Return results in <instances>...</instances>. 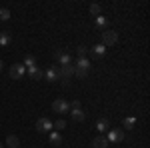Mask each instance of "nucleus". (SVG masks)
<instances>
[{
	"label": "nucleus",
	"instance_id": "nucleus-1",
	"mask_svg": "<svg viewBox=\"0 0 150 148\" xmlns=\"http://www.w3.org/2000/svg\"><path fill=\"white\" fill-rule=\"evenodd\" d=\"M54 58L58 60V64H60V66H72V64H74L72 54L64 52V50H56V52H54Z\"/></svg>",
	"mask_w": 150,
	"mask_h": 148
},
{
	"label": "nucleus",
	"instance_id": "nucleus-2",
	"mask_svg": "<svg viewBox=\"0 0 150 148\" xmlns=\"http://www.w3.org/2000/svg\"><path fill=\"white\" fill-rule=\"evenodd\" d=\"M116 42H118V34H116L114 30H102V42L100 44H104V46H114Z\"/></svg>",
	"mask_w": 150,
	"mask_h": 148
},
{
	"label": "nucleus",
	"instance_id": "nucleus-3",
	"mask_svg": "<svg viewBox=\"0 0 150 148\" xmlns=\"http://www.w3.org/2000/svg\"><path fill=\"white\" fill-rule=\"evenodd\" d=\"M24 74H26L24 64H12V66H10V78L12 80H20Z\"/></svg>",
	"mask_w": 150,
	"mask_h": 148
},
{
	"label": "nucleus",
	"instance_id": "nucleus-4",
	"mask_svg": "<svg viewBox=\"0 0 150 148\" xmlns=\"http://www.w3.org/2000/svg\"><path fill=\"white\" fill-rule=\"evenodd\" d=\"M52 110L58 112V114H64V112H68V110H70V104L66 102V100H62V98H58V100L52 102Z\"/></svg>",
	"mask_w": 150,
	"mask_h": 148
},
{
	"label": "nucleus",
	"instance_id": "nucleus-5",
	"mask_svg": "<svg viewBox=\"0 0 150 148\" xmlns=\"http://www.w3.org/2000/svg\"><path fill=\"white\" fill-rule=\"evenodd\" d=\"M36 130L38 132H48V130H52V120H48V118H38L36 120Z\"/></svg>",
	"mask_w": 150,
	"mask_h": 148
},
{
	"label": "nucleus",
	"instance_id": "nucleus-6",
	"mask_svg": "<svg viewBox=\"0 0 150 148\" xmlns=\"http://www.w3.org/2000/svg\"><path fill=\"white\" fill-rule=\"evenodd\" d=\"M122 138H124V132L116 128V130H110V132H108V138H106V140H108V144H110V142L114 144V142H120Z\"/></svg>",
	"mask_w": 150,
	"mask_h": 148
},
{
	"label": "nucleus",
	"instance_id": "nucleus-7",
	"mask_svg": "<svg viewBox=\"0 0 150 148\" xmlns=\"http://www.w3.org/2000/svg\"><path fill=\"white\" fill-rule=\"evenodd\" d=\"M44 78H46L48 82H56V80L60 78V74H58V68H56V66H50V68L46 70V74H44Z\"/></svg>",
	"mask_w": 150,
	"mask_h": 148
},
{
	"label": "nucleus",
	"instance_id": "nucleus-8",
	"mask_svg": "<svg viewBox=\"0 0 150 148\" xmlns=\"http://www.w3.org/2000/svg\"><path fill=\"white\" fill-rule=\"evenodd\" d=\"M58 74H60L62 80H68L70 76H74V66H62V68L58 70Z\"/></svg>",
	"mask_w": 150,
	"mask_h": 148
},
{
	"label": "nucleus",
	"instance_id": "nucleus-9",
	"mask_svg": "<svg viewBox=\"0 0 150 148\" xmlns=\"http://www.w3.org/2000/svg\"><path fill=\"white\" fill-rule=\"evenodd\" d=\"M4 144H6L8 148H20V140H18V136H14V134H8Z\"/></svg>",
	"mask_w": 150,
	"mask_h": 148
},
{
	"label": "nucleus",
	"instance_id": "nucleus-10",
	"mask_svg": "<svg viewBox=\"0 0 150 148\" xmlns=\"http://www.w3.org/2000/svg\"><path fill=\"white\" fill-rule=\"evenodd\" d=\"M92 146L94 148H106L108 146V140H106V136H96L92 140Z\"/></svg>",
	"mask_w": 150,
	"mask_h": 148
},
{
	"label": "nucleus",
	"instance_id": "nucleus-11",
	"mask_svg": "<svg viewBox=\"0 0 150 148\" xmlns=\"http://www.w3.org/2000/svg\"><path fill=\"white\" fill-rule=\"evenodd\" d=\"M12 42V34L8 30H4V32H0V46H8Z\"/></svg>",
	"mask_w": 150,
	"mask_h": 148
},
{
	"label": "nucleus",
	"instance_id": "nucleus-12",
	"mask_svg": "<svg viewBox=\"0 0 150 148\" xmlns=\"http://www.w3.org/2000/svg\"><path fill=\"white\" fill-rule=\"evenodd\" d=\"M108 128H110V122H108L106 118H100V120L96 122V130H98V132H106Z\"/></svg>",
	"mask_w": 150,
	"mask_h": 148
},
{
	"label": "nucleus",
	"instance_id": "nucleus-13",
	"mask_svg": "<svg viewBox=\"0 0 150 148\" xmlns=\"http://www.w3.org/2000/svg\"><path fill=\"white\" fill-rule=\"evenodd\" d=\"M104 52H106V46L104 44H96V46H92V54L96 58H102L104 56Z\"/></svg>",
	"mask_w": 150,
	"mask_h": 148
},
{
	"label": "nucleus",
	"instance_id": "nucleus-14",
	"mask_svg": "<svg viewBox=\"0 0 150 148\" xmlns=\"http://www.w3.org/2000/svg\"><path fill=\"white\" fill-rule=\"evenodd\" d=\"M122 126H124L126 130H132V128L136 126V118H134V116H128V118H124V120H122Z\"/></svg>",
	"mask_w": 150,
	"mask_h": 148
},
{
	"label": "nucleus",
	"instance_id": "nucleus-15",
	"mask_svg": "<svg viewBox=\"0 0 150 148\" xmlns=\"http://www.w3.org/2000/svg\"><path fill=\"white\" fill-rule=\"evenodd\" d=\"M28 76H30L32 80H40V78H42V70L36 68V66H34V68H28Z\"/></svg>",
	"mask_w": 150,
	"mask_h": 148
},
{
	"label": "nucleus",
	"instance_id": "nucleus-16",
	"mask_svg": "<svg viewBox=\"0 0 150 148\" xmlns=\"http://www.w3.org/2000/svg\"><path fill=\"white\" fill-rule=\"evenodd\" d=\"M34 66H36V56L26 54V58H24V68H34Z\"/></svg>",
	"mask_w": 150,
	"mask_h": 148
},
{
	"label": "nucleus",
	"instance_id": "nucleus-17",
	"mask_svg": "<svg viewBox=\"0 0 150 148\" xmlns=\"http://www.w3.org/2000/svg\"><path fill=\"white\" fill-rule=\"evenodd\" d=\"M96 26H98L100 30H106V28H108V20H106V16H102V14L96 16Z\"/></svg>",
	"mask_w": 150,
	"mask_h": 148
},
{
	"label": "nucleus",
	"instance_id": "nucleus-18",
	"mask_svg": "<svg viewBox=\"0 0 150 148\" xmlns=\"http://www.w3.org/2000/svg\"><path fill=\"white\" fill-rule=\"evenodd\" d=\"M70 114H72V120H76V122H82L86 116H84V112H82L80 108H76V110H70Z\"/></svg>",
	"mask_w": 150,
	"mask_h": 148
},
{
	"label": "nucleus",
	"instance_id": "nucleus-19",
	"mask_svg": "<svg viewBox=\"0 0 150 148\" xmlns=\"http://www.w3.org/2000/svg\"><path fill=\"white\" fill-rule=\"evenodd\" d=\"M74 64H76V68H86V70L90 68V60L88 58H78Z\"/></svg>",
	"mask_w": 150,
	"mask_h": 148
},
{
	"label": "nucleus",
	"instance_id": "nucleus-20",
	"mask_svg": "<svg viewBox=\"0 0 150 148\" xmlns=\"http://www.w3.org/2000/svg\"><path fill=\"white\" fill-rule=\"evenodd\" d=\"M50 142H52L54 146H60V144H62V136H60V132H52V134H50Z\"/></svg>",
	"mask_w": 150,
	"mask_h": 148
},
{
	"label": "nucleus",
	"instance_id": "nucleus-21",
	"mask_svg": "<svg viewBox=\"0 0 150 148\" xmlns=\"http://www.w3.org/2000/svg\"><path fill=\"white\" fill-rule=\"evenodd\" d=\"M74 76H78V78H86V76H88V70H86V68H76V66H74Z\"/></svg>",
	"mask_w": 150,
	"mask_h": 148
},
{
	"label": "nucleus",
	"instance_id": "nucleus-22",
	"mask_svg": "<svg viewBox=\"0 0 150 148\" xmlns=\"http://www.w3.org/2000/svg\"><path fill=\"white\" fill-rule=\"evenodd\" d=\"M100 12H102V6L100 4H90V14L92 16H100Z\"/></svg>",
	"mask_w": 150,
	"mask_h": 148
},
{
	"label": "nucleus",
	"instance_id": "nucleus-23",
	"mask_svg": "<svg viewBox=\"0 0 150 148\" xmlns=\"http://www.w3.org/2000/svg\"><path fill=\"white\" fill-rule=\"evenodd\" d=\"M76 54H78V58H86L88 48H86V46H78V48H76Z\"/></svg>",
	"mask_w": 150,
	"mask_h": 148
},
{
	"label": "nucleus",
	"instance_id": "nucleus-24",
	"mask_svg": "<svg viewBox=\"0 0 150 148\" xmlns=\"http://www.w3.org/2000/svg\"><path fill=\"white\" fill-rule=\"evenodd\" d=\"M52 128H56V130H62V128H66V122H64L62 118H58L56 122H52Z\"/></svg>",
	"mask_w": 150,
	"mask_h": 148
},
{
	"label": "nucleus",
	"instance_id": "nucleus-25",
	"mask_svg": "<svg viewBox=\"0 0 150 148\" xmlns=\"http://www.w3.org/2000/svg\"><path fill=\"white\" fill-rule=\"evenodd\" d=\"M10 18V10L8 8H0V20H8Z\"/></svg>",
	"mask_w": 150,
	"mask_h": 148
},
{
	"label": "nucleus",
	"instance_id": "nucleus-26",
	"mask_svg": "<svg viewBox=\"0 0 150 148\" xmlns=\"http://www.w3.org/2000/svg\"><path fill=\"white\" fill-rule=\"evenodd\" d=\"M76 108H80V102H78V100L70 102V110H76Z\"/></svg>",
	"mask_w": 150,
	"mask_h": 148
},
{
	"label": "nucleus",
	"instance_id": "nucleus-27",
	"mask_svg": "<svg viewBox=\"0 0 150 148\" xmlns=\"http://www.w3.org/2000/svg\"><path fill=\"white\" fill-rule=\"evenodd\" d=\"M2 66H4V64H2V60H0V70H2Z\"/></svg>",
	"mask_w": 150,
	"mask_h": 148
},
{
	"label": "nucleus",
	"instance_id": "nucleus-28",
	"mask_svg": "<svg viewBox=\"0 0 150 148\" xmlns=\"http://www.w3.org/2000/svg\"><path fill=\"white\" fill-rule=\"evenodd\" d=\"M0 148H4V144H2V142H0Z\"/></svg>",
	"mask_w": 150,
	"mask_h": 148
}]
</instances>
